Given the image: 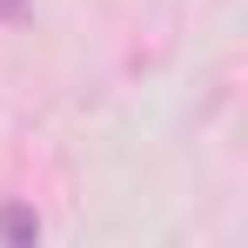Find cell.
<instances>
[{
	"instance_id": "7a4b0ae2",
	"label": "cell",
	"mask_w": 248,
	"mask_h": 248,
	"mask_svg": "<svg viewBox=\"0 0 248 248\" xmlns=\"http://www.w3.org/2000/svg\"><path fill=\"white\" fill-rule=\"evenodd\" d=\"M20 7H27V0H0V14H7V20H14V14H20Z\"/></svg>"
},
{
	"instance_id": "6da1fadb",
	"label": "cell",
	"mask_w": 248,
	"mask_h": 248,
	"mask_svg": "<svg viewBox=\"0 0 248 248\" xmlns=\"http://www.w3.org/2000/svg\"><path fill=\"white\" fill-rule=\"evenodd\" d=\"M0 242H14V248L41 242V215H34V208H20V202H7V208H0Z\"/></svg>"
}]
</instances>
